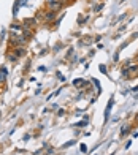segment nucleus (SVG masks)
<instances>
[{
    "mask_svg": "<svg viewBox=\"0 0 138 155\" xmlns=\"http://www.w3.org/2000/svg\"><path fill=\"white\" fill-rule=\"evenodd\" d=\"M135 60H136V62H138V54H136V55H135Z\"/></svg>",
    "mask_w": 138,
    "mask_h": 155,
    "instance_id": "obj_23",
    "label": "nucleus"
},
{
    "mask_svg": "<svg viewBox=\"0 0 138 155\" xmlns=\"http://www.w3.org/2000/svg\"><path fill=\"white\" fill-rule=\"evenodd\" d=\"M57 76H59V79H60V81H65V78H64V76H62L60 73H57Z\"/></svg>",
    "mask_w": 138,
    "mask_h": 155,
    "instance_id": "obj_20",
    "label": "nucleus"
},
{
    "mask_svg": "<svg viewBox=\"0 0 138 155\" xmlns=\"http://www.w3.org/2000/svg\"><path fill=\"white\" fill-rule=\"evenodd\" d=\"M99 70H100L102 73H106V67H105V65H100V67H99Z\"/></svg>",
    "mask_w": 138,
    "mask_h": 155,
    "instance_id": "obj_15",
    "label": "nucleus"
},
{
    "mask_svg": "<svg viewBox=\"0 0 138 155\" xmlns=\"http://www.w3.org/2000/svg\"><path fill=\"white\" fill-rule=\"evenodd\" d=\"M0 87H2V86H0Z\"/></svg>",
    "mask_w": 138,
    "mask_h": 155,
    "instance_id": "obj_24",
    "label": "nucleus"
},
{
    "mask_svg": "<svg viewBox=\"0 0 138 155\" xmlns=\"http://www.w3.org/2000/svg\"><path fill=\"white\" fill-rule=\"evenodd\" d=\"M103 8V3H99V5H95V8H94V11H100Z\"/></svg>",
    "mask_w": 138,
    "mask_h": 155,
    "instance_id": "obj_13",
    "label": "nucleus"
},
{
    "mask_svg": "<svg viewBox=\"0 0 138 155\" xmlns=\"http://www.w3.org/2000/svg\"><path fill=\"white\" fill-rule=\"evenodd\" d=\"M37 24V18H32V19H24V27H30Z\"/></svg>",
    "mask_w": 138,
    "mask_h": 155,
    "instance_id": "obj_8",
    "label": "nucleus"
},
{
    "mask_svg": "<svg viewBox=\"0 0 138 155\" xmlns=\"http://www.w3.org/2000/svg\"><path fill=\"white\" fill-rule=\"evenodd\" d=\"M41 15V18L45 19V22H54V21H56L57 18V13L56 11H51V10H46V11H41L40 13Z\"/></svg>",
    "mask_w": 138,
    "mask_h": 155,
    "instance_id": "obj_1",
    "label": "nucleus"
},
{
    "mask_svg": "<svg viewBox=\"0 0 138 155\" xmlns=\"http://www.w3.org/2000/svg\"><path fill=\"white\" fill-rule=\"evenodd\" d=\"M22 37L25 40H32L33 38V30L30 29V27H22Z\"/></svg>",
    "mask_w": 138,
    "mask_h": 155,
    "instance_id": "obj_4",
    "label": "nucleus"
},
{
    "mask_svg": "<svg viewBox=\"0 0 138 155\" xmlns=\"http://www.w3.org/2000/svg\"><path fill=\"white\" fill-rule=\"evenodd\" d=\"M127 71H129L130 76L136 74L138 73V63H130V65H127Z\"/></svg>",
    "mask_w": 138,
    "mask_h": 155,
    "instance_id": "obj_7",
    "label": "nucleus"
},
{
    "mask_svg": "<svg viewBox=\"0 0 138 155\" xmlns=\"http://www.w3.org/2000/svg\"><path fill=\"white\" fill-rule=\"evenodd\" d=\"M87 150V147H86V144H81V152H86Z\"/></svg>",
    "mask_w": 138,
    "mask_h": 155,
    "instance_id": "obj_17",
    "label": "nucleus"
},
{
    "mask_svg": "<svg viewBox=\"0 0 138 155\" xmlns=\"http://www.w3.org/2000/svg\"><path fill=\"white\" fill-rule=\"evenodd\" d=\"M86 125H87V120H82V122L76 124V127H86Z\"/></svg>",
    "mask_w": 138,
    "mask_h": 155,
    "instance_id": "obj_16",
    "label": "nucleus"
},
{
    "mask_svg": "<svg viewBox=\"0 0 138 155\" xmlns=\"http://www.w3.org/2000/svg\"><path fill=\"white\" fill-rule=\"evenodd\" d=\"M57 116H59V117L65 116V109H59V111H57Z\"/></svg>",
    "mask_w": 138,
    "mask_h": 155,
    "instance_id": "obj_14",
    "label": "nucleus"
},
{
    "mask_svg": "<svg viewBox=\"0 0 138 155\" xmlns=\"http://www.w3.org/2000/svg\"><path fill=\"white\" fill-rule=\"evenodd\" d=\"M135 122L138 124V112H136V114H135Z\"/></svg>",
    "mask_w": 138,
    "mask_h": 155,
    "instance_id": "obj_21",
    "label": "nucleus"
},
{
    "mask_svg": "<svg viewBox=\"0 0 138 155\" xmlns=\"http://www.w3.org/2000/svg\"><path fill=\"white\" fill-rule=\"evenodd\" d=\"M45 5H46V8H48V10L56 11V13L60 11V8H62V3L59 2V0H46Z\"/></svg>",
    "mask_w": 138,
    "mask_h": 155,
    "instance_id": "obj_2",
    "label": "nucleus"
},
{
    "mask_svg": "<svg viewBox=\"0 0 138 155\" xmlns=\"http://www.w3.org/2000/svg\"><path fill=\"white\" fill-rule=\"evenodd\" d=\"M59 2H60L62 5H64V2H68V0H59Z\"/></svg>",
    "mask_w": 138,
    "mask_h": 155,
    "instance_id": "obj_22",
    "label": "nucleus"
},
{
    "mask_svg": "<svg viewBox=\"0 0 138 155\" xmlns=\"http://www.w3.org/2000/svg\"><path fill=\"white\" fill-rule=\"evenodd\" d=\"M6 74H8L6 68H5V67H2V68H0V86H3V84L6 82Z\"/></svg>",
    "mask_w": 138,
    "mask_h": 155,
    "instance_id": "obj_6",
    "label": "nucleus"
},
{
    "mask_svg": "<svg viewBox=\"0 0 138 155\" xmlns=\"http://www.w3.org/2000/svg\"><path fill=\"white\" fill-rule=\"evenodd\" d=\"M129 131H130V125H122L121 127V136H126Z\"/></svg>",
    "mask_w": 138,
    "mask_h": 155,
    "instance_id": "obj_10",
    "label": "nucleus"
},
{
    "mask_svg": "<svg viewBox=\"0 0 138 155\" xmlns=\"http://www.w3.org/2000/svg\"><path fill=\"white\" fill-rule=\"evenodd\" d=\"M6 59H8L10 62H18V57H16V55L13 54L11 51H8V52H6Z\"/></svg>",
    "mask_w": 138,
    "mask_h": 155,
    "instance_id": "obj_11",
    "label": "nucleus"
},
{
    "mask_svg": "<svg viewBox=\"0 0 138 155\" xmlns=\"http://www.w3.org/2000/svg\"><path fill=\"white\" fill-rule=\"evenodd\" d=\"M132 92H133V94H135V95H138V86H136V87H133V89H132Z\"/></svg>",
    "mask_w": 138,
    "mask_h": 155,
    "instance_id": "obj_19",
    "label": "nucleus"
},
{
    "mask_svg": "<svg viewBox=\"0 0 138 155\" xmlns=\"http://www.w3.org/2000/svg\"><path fill=\"white\" fill-rule=\"evenodd\" d=\"M11 30H16V32H22V25H19V24H11Z\"/></svg>",
    "mask_w": 138,
    "mask_h": 155,
    "instance_id": "obj_12",
    "label": "nucleus"
},
{
    "mask_svg": "<svg viewBox=\"0 0 138 155\" xmlns=\"http://www.w3.org/2000/svg\"><path fill=\"white\" fill-rule=\"evenodd\" d=\"M73 144H75V141H70V143H67L64 147H70V146H73Z\"/></svg>",
    "mask_w": 138,
    "mask_h": 155,
    "instance_id": "obj_18",
    "label": "nucleus"
},
{
    "mask_svg": "<svg viewBox=\"0 0 138 155\" xmlns=\"http://www.w3.org/2000/svg\"><path fill=\"white\" fill-rule=\"evenodd\" d=\"M13 54H15L18 59H21V57H24V55L27 54V49H25V46H18V48L13 49Z\"/></svg>",
    "mask_w": 138,
    "mask_h": 155,
    "instance_id": "obj_3",
    "label": "nucleus"
},
{
    "mask_svg": "<svg viewBox=\"0 0 138 155\" xmlns=\"http://www.w3.org/2000/svg\"><path fill=\"white\" fill-rule=\"evenodd\" d=\"M113 104H114V98L111 97V98H109V101H108V106H106V109H105V120H108V119H109V112H111Z\"/></svg>",
    "mask_w": 138,
    "mask_h": 155,
    "instance_id": "obj_5",
    "label": "nucleus"
},
{
    "mask_svg": "<svg viewBox=\"0 0 138 155\" xmlns=\"http://www.w3.org/2000/svg\"><path fill=\"white\" fill-rule=\"evenodd\" d=\"M86 84H87V82H86L84 79H75V81H73V86H75V87H82V86H86Z\"/></svg>",
    "mask_w": 138,
    "mask_h": 155,
    "instance_id": "obj_9",
    "label": "nucleus"
}]
</instances>
